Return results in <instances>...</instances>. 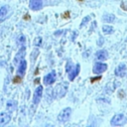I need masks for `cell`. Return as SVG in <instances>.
<instances>
[{
    "label": "cell",
    "instance_id": "7",
    "mask_svg": "<svg viewBox=\"0 0 127 127\" xmlns=\"http://www.w3.org/2000/svg\"><path fill=\"white\" fill-rule=\"evenodd\" d=\"M56 76H57V74H56V71L55 70H52L50 73H48L47 75H45V77H44V83L46 84V85H50V84H52V83H54L55 82V80H56Z\"/></svg>",
    "mask_w": 127,
    "mask_h": 127
},
{
    "label": "cell",
    "instance_id": "14",
    "mask_svg": "<svg viewBox=\"0 0 127 127\" xmlns=\"http://www.w3.org/2000/svg\"><path fill=\"white\" fill-rule=\"evenodd\" d=\"M6 108L9 112H14L17 108V102L15 100H8L6 103Z\"/></svg>",
    "mask_w": 127,
    "mask_h": 127
},
{
    "label": "cell",
    "instance_id": "23",
    "mask_svg": "<svg viewBox=\"0 0 127 127\" xmlns=\"http://www.w3.org/2000/svg\"><path fill=\"white\" fill-rule=\"evenodd\" d=\"M68 14H69V12H68V11H66V12H65V14H64L63 17H64V18H68Z\"/></svg>",
    "mask_w": 127,
    "mask_h": 127
},
{
    "label": "cell",
    "instance_id": "12",
    "mask_svg": "<svg viewBox=\"0 0 127 127\" xmlns=\"http://www.w3.org/2000/svg\"><path fill=\"white\" fill-rule=\"evenodd\" d=\"M26 67H27V62L25 60H22L19 64H18V73L21 74V75H24L25 74V70H26Z\"/></svg>",
    "mask_w": 127,
    "mask_h": 127
},
{
    "label": "cell",
    "instance_id": "26",
    "mask_svg": "<svg viewBox=\"0 0 127 127\" xmlns=\"http://www.w3.org/2000/svg\"><path fill=\"white\" fill-rule=\"evenodd\" d=\"M25 19H26V20H28V19H29V15H26V17H25Z\"/></svg>",
    "mask_w": 127,
    "mask_h": 127
},
{
    "label": "cell",
    "instance_id": "18",
    "mask_svg": "<svg viewBox=\"0 0 127 127\" xmlns=\"http://www.w3.org/2000/svg\"><path fill=\"white\" fill-rule=\"evenodd\" d=\"M25 42H26V39H25V37L23 36V35H21L19 38H18V44L22 47V46H24L25 45Z\"/></svg>",
    "mask_w": 127,
    "mask_h": 127
},
{
    "label": "cell",
    "instance_id": "21",
    "mask_svg": "<svg viewBox=\"0 0 127 127\" xmlns=\"http://www.w3.org/2000/svg\"><path fill=\"white\" fill-rule=\"evenodd\" d=\"M21 80H22V79H21L20 76H15L14 79H13V82H14V83H19V82H21Z\"/></svg>",
    "mask_w": 127,
    "mask_h": 127
},
{
    "label": "cell",
    "instance_id": "25",
    "mask_svg": "<svg viewBox=\"0 0 127 127\" xmlns=\"http://www.w3.org/2000/svg\"><path fill=\"white\" fill-rule=\"evenodd\" d=\"M99 40H100V41H98L97 44H98V45H102V38H99Z\"/></svg>",
    "mask_w": 127,
    "mask_h": 127
},
{
    "label": "cell",
    "instance_id": "10",
    "mask_svg": "<svg viewBox=\"0 0 127 127\" xmlns=\"http://www.w3.org/2000/svg\"><path fill=\"white\" fill-rule=\"evenodd\" d=\"M79 70H80V65H79L78 64L75 65L74 68L71 67V69L67 72V73H68V78H69V80H73L74 77L79 73Z\"/></svg>",
    "mask_w": 127,
    "mask_h": 127
},
{
    "label": "cell",
    "instance_id": "6",
    "mask_svg": "<svg viewBox=\"0 0 127 127\" xmlns=\"http://www.w3.org/2000/svg\"><path fill=\"white\" fill-rule=\"evenodd\" d=\"M106 69H107V64H104V63H95L94 65H93L92 70H93L94 73L99 74V73L104 72Z\"/></svg>",
    "mask_w": 127,
    "mask_h": 127
},
{
    "label": "cell",
    "instance_id": "19",
    "mask_svg": "<svg viewBox=\"0 0 127 127\" xmlns=\"http://www.w3.org/2000/svg\"><path fill=\"white\" fill-rule=\"evenodd\" d=\"M34 45L37 46V47H40L42 45V38L41 37H37L35 40H34Z\"/></svg>",
    "mask_w": 127,
    "mask_h": 127
},
{
    "label": "cell",
    "instance_id": "5",
    "mask_svg": "<svg viewBox=\"0 0 127 127\" xmlns=\"http://www.w3.org/2000/svg\"><path fill=\"white\" fill-rule=\"evenodd\" d=\"M42 94H43V86L42 85H39L36 89H35V92H34V95H33V103L34 104H38L42 98Z\"/></svg>",
    "mask_w": 127,
    "mask_h": 127
},
{
    "label": "cell",
    "instance_id": "4",
    "mask_svg": "<svg viewBox=\"0 0 127 127\" xmlns=\"http://www.w3.org/2000/svg\"><path fill=\"white\" fill-rule=\"evenodd\" d=\"M45 1H49V0H31L30 1V8L32 9V10H34V11H37V10H40V9H42L43 8V6L45 5ZM54 1H56V0H54ZM50 5H52L50 2H48Z\"/></svg>",
    "mask_w": 127,
    "mask_h": 127
},
{
    "label": "cell",
    "instance_id": "11",
    "mask_svg": "<svg viewBox=\"0 0 127 127\" xmlns=\"http://www.w3.org/2000/svg\"><path fill=\"white\" fill-rule=\"evenodd\" d=\"M10 119H11V116H10L8 113H6V112H1V113H0V127L6 125V124L10 121Z\"/></svg>",
    "mask_w": 127,
    "mask_h": 127
},
{
    "label": "cell",
    "instance_id": "2",
    "mask_svg": "<svg viewBox=\"0 0 127 127\" xmlns=\"http://www.w3.org/2000/svg\"><path fill=\"white\" fill-rule=\"evenodd\" d=\"M70 114H71V108L66 107V108L63 109V110L59 113V115H58V120H59L60 122H65V121H67V120L69 119Z\"/></svg>",
    "mask_w": 127,
    "mask_h": 127
},
{
    "label": "cell",
    "instance_id": "17",
    "mask_svg": "<svg viewBox=\"0 0 127 127\" xmlns=\"http://www.w3.org/2000/svg\"><path fill=\"white\" fill-rule=\"evenodd\" d=\"M113 31H114V29H113V27H111V26L105 25V26L102 27V32H103L104 34H106V35H109V34L113 33Z\"/></svg>",
    "mask_w": 127,
    "mask_h": 127
},
{
    "label": "cell",
    "instance_id": "1",
    "mask_svg": "<svg viewBox=\"0 0 127 127\" xmlns=\"http://www.w3.org/2000/svg\"><path fill=\"white\" fill-rule=\"evenodd\" d=\"M67 87H68L67 82H62V83L58 84L57 87H56L55 90H54L55 96H57L58 98L63 97V96L65 94V92H66V90H67Z\"/></svg>",
    "mask_w": 127,
    "mask_h": 127
},
{
    "label": "cell",
    "instance_id": "8",
    "mask_svg": "<svg viewBox=\"0 0 127 127\" xmlns=\"http://www.w3.org/2000/svg\"><path fill=\"white\" fill-rule=\"evenodd\" d=\"M25 52H26V48L25 46H22L20 51L16 54V57L14 59V64H18L22 60H24V57H25Z\"/></svg>",
    "mask_w": 127,
    "mask_h": 127
},
{
    "label": "cell",
    "instance_id": "16",
    "mask_svg": "<svg viewBox=\"0 0 127 127\" xmlns=\"http://www.w3.org/2000/svg\"><path fill=\"white\" fill-rule=\"evenodd\" d=\"M103 21L104 22H107V23H111V22H113L114 20H115V16L114 15H112V14H105L104 16H103Z\"/></svg>",
    "mask_w": 127,
    "mask_h": 127
},
{
    "label": "cell",
    "instance_id": "15",
    "mask_svg": "<svg viewBox=\"0 0 127 127\" xmlns=\"http://www.w3.org/2000/svg\"><path fill=\"white\" fill-rule=\"evenodd\" d=\"M8 13V7L7 6H2L0 8V21H3L6 19Z\"/></svg>",
    "mask_w": 127,
    "mask_h": 127
},
{
    "label": "cell",
    "instance_id": "13",
    "mask_svg": "<svg viewBox=\"0 0 127 127\" xmlns=\"http://www.w3.org/2000/svg\"><path fill=\"white\" fill-rule=\"evenodd\" d=\"M95 57H96V59H97V60H99V61H104V60H106V59H107L108 54H107V52H106L105 50H100V51L96 52Z\"/></svg>",
    "mask_w": 127,
    "mask_h": 127
},
{
    "label": "cell",
    "instance_id": "22",
    "mask_svg": "<svg viewBox=\"0 0 127 127\" xmlns=\"http://www.w3.org/2000/svg\"><path fill=\"white\" fill-rule=\"evenodd\" d=\"M99 79H101V76L99 75V76H96V77H92L91 79H90V81H91V83H93L94 81H97V80H99Z\"/></svg>",
    "mask_w": 127,
    "mask_h": 127
},
{
    "label": "cell",
    "instance_id": "24",
    "mask_svg": "<svg viewBox=\"0 0 127 127\" xmlns=\"http://www.w3.org/2000/svg\"><path fill=\"white\" fill-rule=\"evenodd\" d=\"M63 32H64V31H57V33H55V36H59V35H61Z\"/></svg>",
    "mask_w": 127,
    "mask_h": 127
},
{
    "label": "cell",
    "instance_id": "3",
    "mask_svg": "<svg viewBox=\"0 0 127 127\" xmlns=\"http://www.w3.org/2000/svg\"><path fill=\"white\" fill-rule=\"evenodd\" d=\"M125 123V116L123 114H116L112 117L110 124L112 126H121Z\"/></svg>",
    "mask_w": 127,
    "mask_h": 127
},
{
    "label": "cell",
    "instance_id": "20",
    "mask_svg": "<svg viewBox=\"0 0 127 127\" xmlns=\"http://www.w3.org/2000/svg\"><path fill=\"white\" fill-rule=\"evenodd\" d=\"M89 20H90V17H89V16H86V17H84V18L82 19V21H81V24H80V28H81V27H83V26H84V25H85V24H86V23H87Z\"/></svg>",
    "mask_w": 127,
    "mask_h": 127
},
{
    "label": "cell",
    "instance_id": "9",
    "mask_svg": "<svg viewBox=\"0 0 127 127\" xmlns=\"http://www.w3.org/2000/svg\"><path fill=\"white\" fill-rule=\"evenodd\" d=\"M126 73V65L125 64H120L116 68H115V75L116 76H124Z\"/></svg>",
    "mask_w": 127,
    "mask_h": 127
}]
</instances>
